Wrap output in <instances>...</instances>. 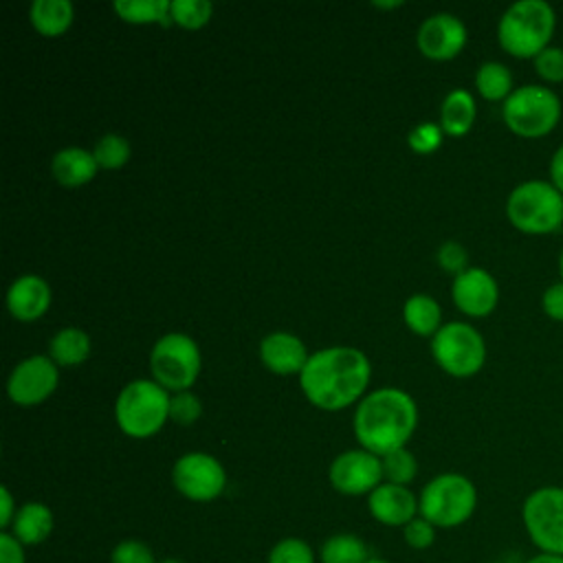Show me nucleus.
I'll return each mask as SVG.
<instances>
[{
  "mask_svg": "<svg viewBox=\"0 0 563 563\" xmlns=\"http://www.w3.org/2000/svg\"><path fill=\"white\" fill-rule=\"evenodd\" d=\"M372 363L358 347L332 345L310 354L299 374V387L310 405L323 411H341L365 396Z\"/></svg>",
  "mask_w": 563,
  "mask_h": 563,
  "instance_id": "nucleus-1",
  "label": "nucleus"
},
{
  "mask_svg": "<svg viewBox=\"0 0 563 563\" xmlns=\"http://www.w3.org/2000/svg\"><path fill=\"white\" fill-rule=\"evenodd\" d=\"M416 424V400L398 387H380L365 394L354 411V435L361 449L378 457L407 446Z\"/></svg>",
  "mask_w": 563,
  "mask_h": 563,
  "instance_id": "nucleus-2",
  "label": "nucleus"
},
{
  "mask_svg": "<svg viewBox=\"0 0 563 563\" xmlns=\"http://www.w3.org/2000/svg\"><path fill=\"white\" fill-rule=\"evenodd\" d=\"M556 13L545 0L512 2L497 22V42L510 57L534 59L552 44Z\"/></svg>",
  "mask_w": 563,
  "mask_h": 563,
  "instance_id": "nucleus-3",
  "label": "nucleus"
},
{
  "mask_svg": "<svg viewBox=\"0 0 563 563\" xmlns=\"http://www.w3.org/2000/svg\"><path fill=\"white\" fill-rule=\"evenodd\" d=\"M169 391L154 378L130 380L114 400L117 427L134 440L156 435L169 420Z\"/></svg>",
  "mask_w": 563,
  "mask_h": 563,
  "instance_id": "nucleus-4",
  "label": "nucleus"
},
{
  "mask_svg": "<svg viewBox=\"0 0 563 563\" xmlns=\"http://www.w3.org/2000/svg\"><path fill=\"white\" fill-rule=\"evenodd\" d=\"M508 222L526 235H550L563 227V194L550 180H523L506 198Z\"/></svg>",
  "mask_w": 563,
  "mask_h": 563,
  "instance_id": "nucleus-5",
  "label": "nucleus"
},
{
  "mask_svg": "<svg viewBox=\"0 0 563 563\" xmlns=\"http://www.w3.org/2000/svg\"><path fill=\"white\" fill-rule=\"evenodd\" d=\"M477 508V488L462 473H440L418 495V515L435 528H457Z\"/></svg>",
  "mask_w": 563,
  "mask_h": 563,
  "instance_id": "nucleus-6",
  "label": "nucleus"
},
{
  "mask_svg": "<svg viewBox=\"0 0 563 563\" xmlns=\"http://www.w3.org/2000/svg\"><path fill=\"white\" fill-rule=\"evenodd\" d=\"M561 99L545 84H523L501 103L506 128L521 139L548 136L561 121Z\"/></svg>",
  "mask_w": 563,
  "mask_h": 563,
  "instance_id": "nucleus-7",
  "label": "nucleus"
},
{
  "mask_svg": "<svg viewBox=\"0 0 563 563\" xmlns=\"http://www.w3.org/2000/svg\"><path fill=\"white\" fill-rule=\"evenodd\" d=\"M202 369L198 343L185 332L163 334L150 352L152 378L167 391H187Z\"/></svg>",
  "mask_w": 563,
  "mask_h": 563,
  "instance_id": "nucleus-8",
  "label": "nucleus"
},
{
  "mask_svg": "<svg viewBox=\"0 0 563 563\" xmlns=\"http://www.w3.org/2000/svg\"><path fill=\"white\" fill-rule=\"evenodd\" d=\"M431 356L453 378H471L486 363V343L466 321H449L431 336Z\"/></svg>",
  "mask_w": 563,
  "mask_h": 563,
  "instance_id": "nucleus-9",
  "label": "nucleus"
},
{
  "mask_svg": "<svg viewBox=\"0 0 563 563\" xmlns=\"http://www.w3.org/2000/svg\"><path fill=\"white\" fill-rule=\"evenodd\" d=\"M521 523L537 552L563 556V486L530 490L521 504Z\"/></svg>",
  "mask_w": 563,
  "mask_h": 563,
  "instance_id": "nucleus-10",
  "label": "nucleus"
},
{
  "mask_svg": "<svg viewBox=\"0 0 563 563\" xmlns=\"http://www.w3.org/2000/svg\"><path fill=\"white\" fill-rule=\"evenodd\" d=\"M172 484L185 499L207 504L224 493L227 471L211 453L191 451L174 462Z\"/></svg>",
  "mask_w": 563,
  "mask_h": 563,
  "instance_id": "nucleus-11",
  "label": "nucleus"
},
{
  "mask_svg": "<svg viewBox=\"0 0 563 563\" xmlns=\"http://www.w3.org/2000/svg\"><path fill=\"white\" fill-rule=\"evenodd\" d=\"M328 482L341 495H369L376 486L385 482L383 462L378 455L365 449L343 451L330 462Z\"/></svg>",
  "mask_w": 563,
  "mask_h": 563,
  "instance_id": "nucleus-12",
  "label": "nucleus"
},
{
  "mask_svg": "<svg viewBox=\"0 0 563 563\" xmlns=\"http://www.w3.org/2000/svg\"><path fill=\"white\" fill-rule=\"evenodd\" d=\"M59 383V369L51 356L35 354L20 361L9 378H7V394L20 407H35L42 405Z\"/></svg>",
  "mask_w": 563,
  "mask_h": 563,
  "instance_id": "nucleus-13",
  "label": "nucleus"
},
{
  "mask_svg": "<svg viewBox=\"0 0 563 563\" xmlns=\"http://www.w3.org/2000/svg\"><path fill=\"white\" fill-rule=\"evenodd\" d=\"M468 40L464 22L453 13L429 15L416 33V46L422 57L433 62H449L457 57Z\"/></svg>",
  "mask_w": 563,
  "mask_h": 563,
  "instance_id": "nucleus-14",
  "label": "nucleus"
},
{
  "mask_svg": "<svg viewBox=\"0 0 563 563\" xmlns=\"http://www.w3.org/2000/svg\"><path fill=\"white\" fill-rule=\"evenodd\" d=\"M451 299L466 317H488L499 303L497 279L486 268L468 266L464 273L453 277Z\"/></svg>",
  "mask_w": 563,
  "mask_h": 563,
  "instance_id": "nucleus-15",
  "label": "nucleus"
},
{
  "mask_svg": "<svg viewBox=\"0 0 563 563\" xmlns=\"http://www.w3.org/2000/svg\"><path fill=\"white\" fill-rule=\"evenodd\" d=\"M367 510L383 526L405 528L418 517V497L407 486L383 482L367 495Z\"/></svg>",
  "mask_w": 563,
  "mask_h": 563,
  "instance_id": "nucleus-16",
  "label": "nucleus"
},
{
  "mask_svg": "<svg viewBox=\"0 0 563 563\" xmlns=\"http://www.w3.org/2000/svg\"><path fill=\"white\" fill-rule=\"evenodd\" d=\"M51 299L53 292L48 282L40 275L29 273L11 282L7 290V310L13 319L31 323L46 314V310L51 308Z\"/></svg>",
  "mask_w": 563,
  "mask_h": 563,
  "instance_id": "nucleus-17",
  "label": "nucleus"
},
{
  "mask_svg": "<svg viewBox=\"0 0 563 563\" xmlns=\"http://www.w3.org/2000/svg\"><path fill=\"white\" fill-rule=\"evenodd\" d=\"M310 354L299 336L292 332H271L260 341L262 365L277 376L301 374Z\"/></svg>",
  "mask_w": 563,
  "mask_h": 563,
  "instance_id": "nucleus-18",
  "label": "nucleus"
},
{
  "mask_svg": "<svg viewBox=\"0 0 563 563\" xmlns=\"http://www.w3.org/2000/svg\"><path fill=\"white\" fill-rule=\"evenodd\" d=\"M99 172L92 152L84 147H64L51 158V174L62 187L88 185Z\"/></svg>",
  "mask_w": 563,
  "mask_h": 563,
  "instance_id": "nucleus-19",
  "label": "nucleus"
},
{
  "mask_svg": "<svg viewBox=\"0 0 563 563\" xmlns=\"http://www.w3.org/2000/svg\"><path fill=\"white\" fill-rule=\"evenodd\" d=\"M53 528H55V517L51 506H46L44 501H24L18 508L9 532L22 545H40L51 537Z\"/></svg>",
  "mask_w": 563,
  "mask_h": 563,
  "instance_id": "nucleus-20",
  "label": "nucleus"
},
{
  "mask_svg": "<svg viewBox=\"0 0 563 563\" xmlns=\"http://www.w3.org/2000/svg\"><path fill=\"white\" fill-rule=\"evenodd\" d=\"M477 117L475 97L464 88H453L446 92L440 106V128L444 136H464L471 132Z\"/></svg>",
  "mask_w": 563,
  "mask_h": 563,
  "instance_id": "nucleus-21",
  "label": "nucleus"
},
{
  "mask_svg": "<svg viewBox=\"0 0 563 563\" xmlns=\"http://www.w3.org/2000/svg\"><path fill=\"white\" fill-rule=\"evenodd\" d=\"M75 20V7L68 0H35L29 7V22L42 37H62Z\"/></svg>",
  "mask_w": 563,
  "mask_h": 563,
  "instance_id": "nucleus-22",
  "label": "nucleus"
},
{
  "mask_svg": "<svg viewBox=\"0 0 563 563\" xmlns=\"http://www.w3.org/2000/svg\"><path fill=\"white\" fill-rule=\"evenodd\" d=\"M48 356L57 367H75L88 361L90 356V336L86 330L68 325L55 332L48 341Z\"/></svg>",
  "mask_w": 563,
  "mask_h": 563,
  "instance_id": "nucleus-23",
  "label": "nucleus"
},
{
  "mask_svg": "<svg viewBox=\"0 0 563 563\" xmlns=\"http://www.w3.org/2000/svg\"><path fill=\"white\" fill-rule=\"evenodd\" d=\"M402 321L418 336H433L444 325L440 303L424 292H416L405 301Z\"/></svg>",
  "mask_w": 563,
  "mask_h": 563,
  "instance_id": "nucleus-24",
  "label": "nucleus"
},
{
  "mask_svg": "<svg viewBox=\"0 0 563 563\" xmlns=\"http://www.w3.org/2000/svg\"><path fill=\"white\" fill-rule=\"evenodd\" d=\"M475 90L486 101H506L515 90L512 73L501 62H484L475 70Z\"/></svg>",
  "mask_w": 563,
  "mask_h": 563,
  "instance_id": "nucleus-25",
  "label": "nucleus"
},
{
  "mask_svg": "<svg viewBox=\"0 0 563 563\" xmlns=\"http://www.w3.org/2000/svg\"><path fill=\"white\" fill-rule=\"evenodd\" d=\"M367 543L354 532H339L328 537L319 550V563H367Z\"/></svg>",
  "mask_w": 563,
  "mask_h": 563,
  "instance_id": "nucleus-26",
  "label": "nucleus"
},
{
  "mask_svg": "<svg viewBox=\"0 0 563 563\" xmlns=\"http://www.w3.org/2000/svg\"><path fill=\"white\" fill-rule=\"evenodd\" d=\"M172 0H117L112 4L119 20L128 24H169Z\"/></svg>",
  "mask_w": 563,
  "mask_h": 563,
  "instance_id": "nucleus-27",
  "label": "nucleus"
},
{
  "mask_svg": "<svg viewBox=\"0 0 563 563\" xmlns=\"http://www.w3.org/2000/svg\"><path fill=\"white\" fill-rule=\"evenodd\" d=\"M90 152H92L99 169H121L123 165H128V161L132 156V147H130L128 139L121 134H114V132L99 136Z\"/></svg>",
  "mask_w": 563,
  "mask_h": 563,
  "instance_id": "nucleus-28",
  "label": "nucleus"
},
{
  "mask_svg": "<svg viewBox=\"0 0 563 563\" xmlns=\"http://www.w3.org/2000/svg\"><path fill=\"white\" fill-rule=\"evenodd\" d=\"M213 4L209 0H172L169 18L174 24L187 31H198L209 24Z\"/></svg>",
  "mask_w": 563,
  "mask_h": 563,
  "instance_id": "nucleus-29",
  "label": "nucleus"
},
{
  "mask_svg": "<svg viewBox=\"0 0 563 563\" xmlns=\"http://www.w3.org/2000/svg\"><path fill=\"white\" fill-rule=\"evenodd\" d=\"M383 462V477L385 482L389 484H398V486H407L413 482L416 473H418V462H416V455L402 446V449H396L387 455L380 457Z\"/></svg>",
  "mask_w": 563,
  "mask_h": 563,
  "instance_id": "nucleus-30",
  "label": "nucleus"
},
{
  "mask_svg": "<svg viewBox=\"0 0 563 563\" xmlns=\"http://www.w3.org/2000/svg\"><path fill=\"white\" fill-rule=\"evenodd\" d=\"M266 563H317V556L308 541L299 537H284L271 548Z\"/></svg>",
  "mask_w": 563,
  "mask_h": 563,
  "instance_id": "nucleus-31",
  "label": "nucleus"
},
{
  "mask_svg": "<svg viewBox=\"0 0 563 563\" xmlns=\"http://www.w3.org/2000/svg\"><path fill=\"white\" fill-rule=\"evenodd\" d=\"M442 141H444V132L440 123H433V121H422L413 125L407 136V145L416 154H433L435 150H440Z\"/></svg>",
  "mask_w": 563,
  "mask_h": 563,
  "instance_id": "nucleus-32",
  "label": "nucleus"
},
{
  "mask_svg": "<svg viewBox=\"0 0 563 563\" xmlns=\"http://www.w3.org/2000/svg\"><path fill=\"white\" fill-rule=\"evenodd\" d=\"M202 416V402L194 391H176L169 400V420L189 427Z\"/></svg>",
  "mask_w": 563,
  "mask_h": 563,
  "instance_id": "nucleus-33",
  "label": "nucleus"
},
{
  "mask_svg": "<svg viewBox=\"0 0 563 563\" xmlns=\"http://www.w3.org/2000/svg\"><path fill=\"white\" fill-rule=\"evenodd\" d=\"M534 73L545 81V84H561L563 81V46L550 44L543 48L534 59Z\"/></svg>",
  "mask_w": 563,
  "mask_h": 563,
  "instance_id": "nucleus-34",
  "label": "nucleus"
},
{
  "mask_svg": "<svg viewBox=\"0 0 563 563\" xmlns=\"http://www.w3.org/2000/svg\"><path fill=\"white\" fill-rule=\"evenodd\" d=\"M110 563H158V561L145 541L123 539L112 548Z\"/></svg>",
  "mask_w": 563,
  "mask_h": 563,
  "instance_id": "nucleus-35",
  "label": "nucleus"
},
{
  "mask_svg": "<svg viewBox=\"0 0 563 563\" xmlns=\"http://www.w3.org/2000/svg\"><path fill=\"white\" fill-rule=\"evenodd\" d=\"M435 260H438L440 268L446 271V273H451L453 277H457L460 273H464V271L468 268V253H466V249H464L460 242H455V240L444 242V244L438 249Z\"/></svg>",
  "mask_w": 563,
  "mask_h": 563,
  "instance_id": "nucleus-36",
  "label": "nucleus"
},
{
  "mask_svg": "<svg viewBox=\"0 0 563 563\" xmlns=\"http://www.w3.org/2000/svg\"><path fill=\"white\" fill-rule=\"evenodd\" d=\"M435 526L431 521H427L424 517H413L405 528H402V539L409 548L413 550H427L433 545L435 541Z\"/></svg>",
  "mask_w": 563,
  "mask_h": 563,
  "instance_id": "nucleus-37",
  "label": "nucleus"
},
{
  "mask_svg": "<svg viewBox=\"0 0 563 563\" xmlns=\"http://www.w3.org/2000/svg\"><path fill=\"white\" fill-rule=\"evenodd\" d=\"M541 308L548 319L563 323V282L550 284L541 295Z\"/></svg>",
  "mask_w": 563,
  "mask_h": 563,
  "instance_id": "nucleus-38",
  "label": "nucleus"
},
{
  "mask_svg": "<svg viewBox=\"0 0 563 563\" xmlns=\"http://www.w3.org/2000/svg\"><path fill=\"white\" fill-rule=\"evenodd\" d=\"M0 563H26L24 545L9 532H0Z\"/></svg>",
  "mask_w": 563,
  "mask_h": 563,
  "instance_id": "nucleus-39",
  "label": "nucleus"
},
{
  "mask_svg": "<svg viewBox=\"0 0 563 563\" xmlns=\"http://www.w3.org/2000/svg\"><path fill=\"white\" fill-rule=\"evenodd\" d=\"M20 506H15V499L11 495V490L7 486L0 488V528L2 530H9L13 519H15V512H18Z\"/></svg>",
  "mask_w": 563,
  "mask_h": 563,
  "instance_id": "nucleus-40",
  "label": "nucleus"
},
{
  "mask_svg": "<svg viewBox=\"0 0 563 563\" xmlns=\"http://www.w3.org/2000/svg\"><path fill=\"white\" fill-rule=\"evenodd\" d=\"M548 180L563 194V145L554 150L548 165Z\"/></svg>",
  "mask_w": 563,
  "mask_h": 563,
  "instance_id": "nucleus-41",
  "label": "nucleus"
},
{
  "mask_svg": "<svg viewBox=\"0 0 563 563\" xmlns=\"http://www.w3.org/2000/svg\"><path fill=\"white\" fill-rule=\"evenodd\" d=\"M523 563H563L561 554H545V552H537L530 559H526Z\"/></svg>",
  "mask_w": 563,
  "mask_h": 563,
  "instance_id": "nucleus-42",
  "label": "nucleus"
},
{
  "mask_svg": "<svg viewBox=\"0 0 563 563\" xmlns=\"http://www.w3.org/2000/svg\"><path fill=\"white\" fill-rule=\"evenodd\" d=\"M372 4L378 7V9H398V7H402L400 0H396V2H372Z\"/></svg>",
  "mask_w": 563,
  "mask_h": 563,
  "instance_id": "nucleus-43",
  "label": "nucleus"
},
{
  "mask_svg": "<svg viewBox=\"0 0 563 563\" xmlns=\"http://www.w3.org/2000/svg\"><path fill=\"white\" fill-rule=\"evenodd\" d=\"M559 277H561V282H563V249H561V253H559Z\"/></svg>",
  "mask_w": 563,
  "mask_h": 563,
  "instance_id": "nucleus-44",
  "label": "nucleus"
},
{
  "mask_svg": "<svg viewBox=\"0 0 563 563\" xmlns=\"http://www.w3.org/2000/svg\"><path fill=\"white\" fill-rule=\"evenodd\" d=\"M158 563H185V561H180V559H176V556H167V559H161Z\"/></svg>",
  "mask_w": 563,
  "mask_h": 563,
  "instance_id": "nucleus-45",
  "label": "nucleus"
},
{
  "mask_svg": "<svg viewBox=\"0 0 563 563\" xmlns=\"http://www.w3.org/2000/svg\"><path fill=\"white\" fill-rule=\"evenodd\" d=\"M367 563H391V561H385V559H378V556H372Z\"/></svg>",
  "mask_w": 563,
  "mask_h": 563,
  "instance_id": "nucleus-46",
  "label": "nucleus"
},
{
  "mask_svg": "<svg viewBox=\"0 0 563 563\" xmlns=\"http://www.w3.org/2000/svg\"><path fill=\"white\" fill-rule=\"evenodd\" d=\"M486 563H506V561H486Z\"/></svg>",
  "mask_w": 563,
  "mask_h": 563,
  "instance_id": "nucleus-47",
  "label": "nucleus"
}]
</instances>
